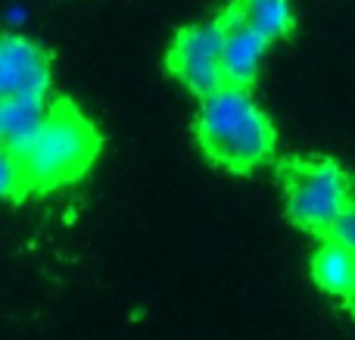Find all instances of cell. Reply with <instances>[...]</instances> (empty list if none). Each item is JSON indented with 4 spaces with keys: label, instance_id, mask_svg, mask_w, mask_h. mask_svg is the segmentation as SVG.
Segmentation results:
<instances>
[{
    "label": "cell",
    "instance_id": "obj_10",
    "mask_svg": "<svg viewBox=\"0 0 355 340\" xmlns=\"http://www.w3.org/2000/svg\"><path fill=\"white\" fill-rule=\"evenodd\" d=\"M0 191H3V197L10 200V203L22 200L25 194L31 191L22 160H19L16 153H10V150H3V178H0Z\"/></svg>",
    "mask_w": 355,
    "mask_h": 340
},
{
    "label": "cell",
    "instance_id": "obj_5",
    "mask_svg": "<svg viewBox=\"0 0 355 340\" xmlns=\"http://www.w3.org/2000/svg\"><path fill=\"white\" fill-rule=\"evenodd\" d=\"M0 91L3 97L35 100H44L50 91V56L16 31L0 41Z\"/></svg>",
    "mask_w": 355,
    "mask_h": 340
},
{
    "label": "cell",
    "instance_id": "obj_6",
    "mask_svg": "<svg viewBox=\"0 0 355 340\" xmlns=\"http://www.w3.org/2000/svg\"><path fill=\"white\" fill-rule=\"evenodd\" d=\"M221 25H225V53H221V62H225V81L227 85L246 87L252 78H256L259 66H262V56L268 50V37L262 31H256L250 22H243L234 3L225 10L221 16Z\"/></svg>",
    "mask_w": 355,
    "mask_h": 340
},
{
    "label": "cell",
    "instance_id": "obj_4",
    "mask_svg": "<svg viewBox=\"0 0 355 340\" xmlns=\"http://www.w3.org/2000/svg\"><path fill=\"white\" fill-rule=\"evenodd\" d=\"M221 53H225V25H221V19L190 25V28L178 31L172 50H168V69L190 94H196L202 100L218 91L221 85H227Z\"/></svg>",
    "mask_w": 355,
    "mask_h": 340
},
{
    "label": "cell",
    "instance_id": "obj_7",
    "mask_svg": "<svg viewBox=\"0 0 355 340\" xmlns=\"http://www.w3.org/2000/svg\"><path fill=\"white\" fill-rule=\"evenodd\" d=\"M47 112V100L3 97V103H0V141H3V150L22 156L35 144V137L41 135Z\"/></svg>",
    "mask_w": 355,
    "mask_h": 340
},
{
    "label": "cell",
    "instance_id": "obj_8",
    "mask_svg": "<svg viewBox=\"0 0 355 340\" xmlns=\"http://www.w3.org/2000/svg\"><path fill=\"white\" fill-rule=\"evenodd\" d=\"M312 278L324 294L355 306V250L327 237L312 256Z\"/></svg>",
    "mask_w": 355,
    "mask_h": 340
},
{
    "label": "cell",
    "instance_id": "obj_2",
    "mask_svg": "<svg viewBox=\"0 0 355 340\" xmlns=\"http://www.w3.org/2000/svg\"><path fill=\"white\" fill-rule=\"evenodd\" d=\"M100 150V135L69 100H56L47 112L41 135L19 160L31 191H53L78 181L91 169Z\"/></svg>",
    "mask_w": 355,
    "mask_h": 340
},
{
    "label": "cell",
    "instance_id": "obj_3",
    "mask_svg": "<svg viewBox=\"0 0 355 340\" xmlns=\"http://www.w3.org/2000/svg\"><path fill=\"white\" fill-rule=\"evenodd\" d=\"M284 206L293 225L327 231L355 203L352 185L334 160H290L281 166Z\"/></svg>",
    "mask_w": 355,
    "mask_h": 340
},
{
    "label": "cell",
    "instance_id": "obj_12",
    "mask_svg": "<svg viewBox=\"0 0 355 340\" xmlns=\"http://www.w3.org/2000/svg\"><path fill=\"white\" fill-rule=\"evenodd\" d=\"M6 19H10V25L25 22V10H22V6H16V3H12V6H10V12H6Z\"/></svg>",
    "mask_w": 355,
    "mask_h": 340
},
{
    "label": "cell",
    "instance_id": "obj_1",
    "mask_svg": "<svg viewBox=\"0 0 355 340\" xmlns=\"http://www.w3.org/2000/svg\"><path fill=\"white\" fill-rule=\"evenodd\" d=\"M196 141L212 162L231 172H250L275 150V125L246 87L221 85L200 103Z\"/></svg>",
    "mask_w": 355,
    "mask_h": 340
},
{
    "label": "cell",
    "instance_id": "obj_9",
    "mask_svg": "<svg viewBox=\"0 0 355 340\" xmlns=\"http://www.w3.org/2000/svg\"><path fill=\"white\" fill-rule=\"evenodd\" d=\"M234 10L243 16L256 31H262L268 41H281L293 28V10L290 0H237Z\"/></svg>",
    "mask_w": 355,
    "mask_h": 340
},
{
    "label": "cell",
    "instance_id": "obj_11",
    "mask_svg": "<svg viewBox=\"0 0 355 340\" xmlns=\"http://www.w3.org/2000/svg\"><path fill=\"white\" fill-rule=\"evenodd\" d=\"M331 237H337V241H343L349 250H355V203L337 219V225L331 228Z\"/></svg>",
    "mask_w": 355,
    "mask_h": 340
}]
</instances>
